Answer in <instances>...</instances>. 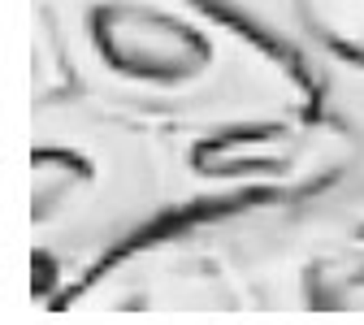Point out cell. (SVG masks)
I'll return each mask as SVG.
<instances>
[{
    "label": "cell",
    "mask_w": 364,
    "mask_h": 325,
    "mask_svg": "<svg viewBox=\"0 0 364 325\" xmlns=\"http://www.w3.org/2000/svg\"><path fill=\"white\" fill-rule=\"evenodd\" d=\"M225 256L252 316H364V213L330 196L191 217Z\"/></svg>",
    "instance_id": "3957f363"
},
{
    "label": "cell",
    "mask_w": 364,
    "mask_h": 325,
    "mask_svg": "<svg viewBox=\"0 0 364 325\" xmlns=\"http://www.w3.org/2000/svg\"><path fill=\"white\" fill-rule=\"evenodd\" d=\"M312 105L321 109L347 139L343 174L316 196H330V200L364 213V57L326 53L312 70Z\"/></svg>",
    "instance_id": "8992f818"
},
{
    "label": "cell",
    "mask_w": 364,
    "mask_h": 325,
    "mask_svg": "<svg viewBox=\"0 0 364 325\" xmlns=\"http://www.w3.org/2000/svg\"><path fill=\"white\" fill-rule=\"evenodd\" d=\"M165 161L178 217H200L330 187L347 165V139L312 105L204 126H165Z\"/></svg>",
    "instance_id": "277c9868"
},
{
    "label": "cell",
    "mask_w": 364,
    "mask_h": 325,
    "mask_svg": "<svg viewBox=\"0 0 364 325\" xmlns=\"http://www.w3.org/2000/svg\"><path fill=\"white\" fill-rule=\"evenodd\" d=\"M70 87L148 126L312 109V74L200 0H31V96Z\"/></svg>",
    "instance_id": "6da1fadb"
},
{
    "label": "cell",
    "mask_w": 364,
    "mask_h": 325,
    "mask_svg": "<svg viewBox=\"0 0 364 325\" xmlns=\"http://www.w3.org/2000/svg\"><path fill=\"white\" fill-rule=\"evenodd\" d=\"M304 18L321 53L364 57V0H304Z\"/></svg>",
    "instance_id": "ba28073f"
},
{
    "label": "cell",
    "mask_w": 364,
    "mask_h": 325,
    "mask_svg": "<svg viewBox=\"0 0 364 325\" xmlns=\"http://www.w3.org/2000/svg\"><path fill=\"white\" fill-rule=\"evenodd\" d=\"M61 316L122 321V316H252L225 256L208 235L178 217L173 230L144 235L105 260L70 295Z\"/></svg>",
    "instance_id": "5b68a950"
},
{
    "label": "cell",
    "mask_w": 364,
    "mask_h": 325,
    "mask_svg": "<svg viewBox=\"0 0 364 325\" xmlns=\"http://www.w3.org/2000/svg\"><path fill=\"white\" fill-rule=\"evenodd\" d=\"M26 126V299L61 312L105 260L178 217L165 130L70 87L31 96Z\"/></svg>",
    "instance_id": "7a4b0ae2"
},
{
    "label": "cell",
    "mask_w": 364,
    "mask_h": 325,
    "mask_svg": "<svg viewBox=\"0 0 364 325\" xmlns=\"http://www.w3.org/2000/svg\"><path fill=\"white\" fill-rule=\"evenodd\" d=\"M200 5L235 18L239 26L264 35L269 43H278L282 53H291L295 61H304V70L312 74L321 61V43L312 39L308 18H304V0H200Z\"/></svg>",
    "instance_id": "52a82bcc"
}]
</instances>
